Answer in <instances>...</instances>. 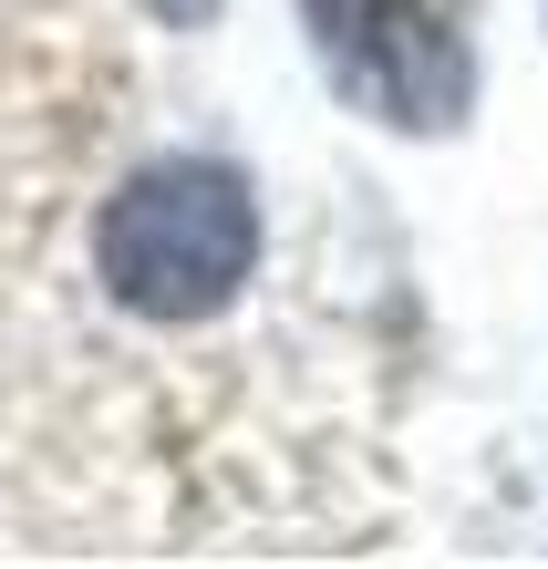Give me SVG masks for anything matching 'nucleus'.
I'll use <instances>...</instances> for the list:
<instances>
[{
  "mask_svg": "<svg viewBox=\"0 0 548 569\" xmlns=\"http://www.w3.org/2000/svg\"><path fill=\"white\" fill-rule=\"evenodd\" d=\"M259 270V187L218 156H156L93 208V280L124 321H218Z\"/></svg>",
  "mask_w": 548,
  "mask_h": 569,
  "instance_id": "f257e3e1",
  "label": "nucleus"
},
{
  "mask_svg": "<svg viewBox=\"0 0 548 569\" xmlns=\"http://www.w3.org/2000/svg\"><path fill=\"white\" fill-rule=\"evenodd\" d=\"M300 31L331 93L393 136H456L476 114V62L445 0H300Z\"/></svg>",
  "mask_w": 548,
  "mask_h": 569,
  "instance_id": "f03ea898",
  "label": "nucleus"
},
{
  "mask_svg": "<svg viewBox=\"0 0 548 569\" xmlns=\"http://www.w3.org/2000/svg\"><path fill=\"white\" fill-rule=\"evenodd\" d=\"M146 11H156V21H177V31H208V21H218V0H146Z\"/></svg>",
  "mask_w": 548,
  "mask_h": 569,
  "instance_id": "7ed1b4c3",
  "label": "nucleus"
}]
</instances>
